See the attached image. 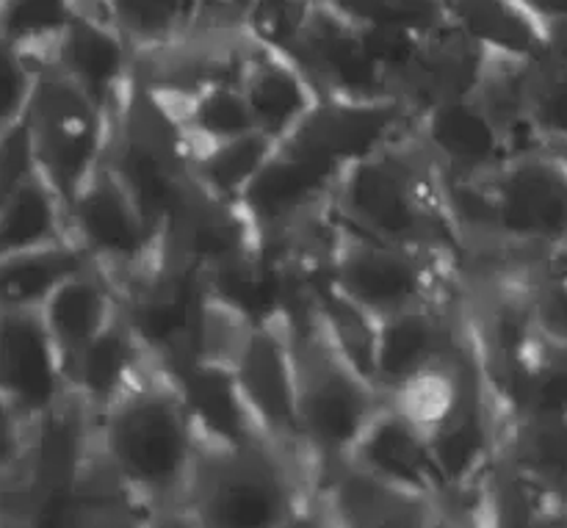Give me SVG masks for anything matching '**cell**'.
Masks as SVG:
<instances>
[{
	"instance_id": "40",
	"label": "cell",
	"mask_w": 567,
	"mask_h": 528,
	"mask_svg": "<svg viewBox=\"0 0 567 528\" xmlns=\"http://www.w3.org/2000/svg\"><path fill=\"white\" fill-rule=\"evenodd\" d=\"M37 72L33 61L22 50L0 39V131L25 116Z\"/></svg>"
},
{
	"instance_id": "20",
	"label": "cell",
	"mask_w": 567,
	"mask_h": 528,
	"mask_svg": "<svg viewBox=\"0 0 567 528\" xmlns=\"http://www.w3.org/2000/svg\"><path fill=\"white\" fill-rule=\"evenodd\" d=\"M48 64L64 72L111 116L133 83L136 50L109 20L78 11L55 42Z\"/></svg>"
},
{
	"instance_id": "6",
	"label": "cell",
	"mask_w": 567,
	"mask_h": 528,
	"mask_svg": "<svg viewBox=\"0 0 567 528\" xmlns=\"http://www.w3.org/2000/svg\"><path fill=\"white\" fill-rule=\"evenodd\" d=\"M330 282L369 319L380 321L424 304H460L463 282L419 252L369 236L343 219Z\"/></svg>"
},
{
	"instance_id": "11",
	"label": "cell",
	"mask_w": 567,
	"mask_h": 528,
	"mask_svg": "<svg viewBox=\"0 0 567 528\" xmlns=\"http://www.w3.org/2000/svg\"><path fill=\"white\" fill-rule=\"evenodd\" d=\"M227 363L241 385L260 435L271 446L280 448L313 482V487H319L321 468L299 432L297 380H293L291 343H288L286 327H247Z\"/></svg>"
},
{
	"instance_id": "9",
	"label": "cell",
	"mask_w": 567,
	"mask_h": 528,
	"mask_svg": "<svg viewBox=\"0 0 567 528\" xmlns=\"http://www.w3.org/2000/svg\"><path fill=\"white\" fill-rule=\"evenodd\" d=\"M66 227L72 241L120 293L158 260L153 225L105 161L66 208Z\"/></svg>"
},
{
	"instance_id": "30",
	"label": "cell",
	"mask_w": 567,
	"mask_h": 528,
	"mask_svg": "<svg viewBox=\"0 0 567 528\" xmlns=\"http://www.w3.org/2000/svg\"><path fill=\"white\" fill-rule=\"evenodd\" d=\"M498 457L551 496L567 487V418L520 415L504 421Z\"/></svg>"
},
{
	"instance_id": "16",
	"label": "cell",
	"mask_w": 567,
	"mask_h": 528,
	"mask_svg": "<svg viewBox=\"0 0 567 528\" xmlns=\"http://www.w3.org/2000/svg\"><path fill=\"white\" fill-rule=\"evenodd\" d=\"M258 249V236L238 203L214 197L197 180L158 230V255L199 275L236 263Z\"/></svg>"
},
{
	"instance_id": "21",
	"label": "cell",
	"mask_w": 567,
	"mask_h": 528,
	"mask_svg": "<svg viewBox=\"0 0 567 528\" xmlns=\"http://www.w3.org/2000/svg\"><path fill=\"white\" fill-rule=\"evenodd\" d=\"M238 86L252 111L255 127L275 138L277 144L302 122V116L321 97L291 55L269 48L249 31L241 70H238Z\"/></svg>"
},
{
	"instance_id": "13",
	"label": "cell",
	"mask_w": 567,
	"mask_h": 528,
	"mask_svg": "<svg viewBox=\"0 0 567 528\" xmlns=\"http://www.w3.org/2000/svg\"><path fill=\"white\" fill-rule=\"evenodd\" d=\"M70 396L64 360L42 310H0V398L22 424H33Z\"/></svg>"
},
{
	"instance_id": "24",
	"label": "cell",
	"mask_w": 567,
	"mask_h": 528,
	"mask_svg": "<svg viewBox=\"0 0 567 528\" xmlns=\"http://www.w3.org/2000/svg\"><path fill=\"white\" fill-rule=\"evenodd\" d=\"M199 432V443L244 446L266 441L247 407L241 385L225 360L197 358L172 371Z\"/></svg>"
},
{
	"instance_id": "8",
	"label": "cell",
	"mask_w": 567,
	"mask_h": 528,
	"mask_svg": "<svg viewBox=\"0 0 567 528\" xmlns=\"http://www.w3.org/2000/svg\"><path fill=\"white\" fill-rule=\"evenodd\" d=\"M487 188L504 247L543 263L567 241V166L546 144L509 155Z\"/></svg>"
},
{
	"instance_id": "31",
	"label": "cell",
	"mask_w": 567,
	"mask_h": 528,
	"mask_svg": "<svg viewBox=\"0 0 567 528\" xmlns=\"http://www.w3.org/2000/svg\"><path fill=\"white\" fill-rule=\"evenodd\" d=\"M66 238V205L39 172L0 205V255L48 247Z\"/></svg>"
},
{
	"instance_id": "18",
	"label": "cell",
	"mask_w": 567,
	"mask_h": 528,
	"mask_svg": "<svg viewBox=\"0 0 567 528\" xmlns=\"http://www.w3.org/2000/svg\"><path fill=\"white\" fill-rule=\"evenodd\" d=\"M291 55L321 97H391L380 66L369 55L360 25L316 3Z\"/></svg>"
},
{
	"instance_id": "38",
	"label": "cell",
	"mask_w": 567,
	"mask_h": 528,
	"mask_svg": "<svg viewBox=\"0 0 567 528\" xmlns=\"http://www.w3.org/2000/svg\"><path fill=\"white\" fill-rule=\"evenodd\" d=\"M363 42L374 64L380 66L382 77L388 83V94L393 97V89L399 86L404 75L413 70L421 48H424V31L399 22H380V25H363Z\"/></svg>"
},
{
	"instance_id": "26",
	"label": "cell",
	"mask_w": 567,
	"mask_h": 528,
	"mask_svg": "<svg viewBox=\"0 0 567 528\" xmlns=\"http://www.w3.org/2000/svg\"><path fill=\"white\" fill-rule=\"evenodd\" d=\"M120 308V291L97 266L78 271L55 288L53 297L42 304V315L64 360V371L111 324Z\"/></svg>"
},
{
	"instance_id": "39",
	"label": "cell",
	"mask_w": 567,
	"mask_h": 528,
	"mask_svg": "<svg viewBox=\"0 0 567 528\" xmlns=\"http://www.w3.org/2000/svg\"><path fill=\"white\" fill-rule=\"evenodd\" d=\"M526 293H529L532 319L537 332L551 341L567 343V275L543 260L526 271Z\"/></svg>"
},
{
	"instance_id": "25",
	"label": "cell",
	"mask_w": 567,
	"mask_h": 528,
	"mask_svg": "<svg viewBox=\"0 0 567 528\" xmlns=\"http://www.w3.org/2000/svg\"><path fill=\"white\" fill-rule=\"evenodd\" d=\"M150 363H153V354L147 352L138 332L120 308L111 324L66 369V382H70L72 396L94 418L109 410L122 393L131 391L133 382L144 374Z\"/></svg>"
},
{
	"instance_id": "12",
	"label": "cell",
	"mask_w": 567,
	"mask_h": 528,
	"mask_svg": "<svg viewBox=\"0 0 567 528\" xmlns=\"http://www.w3.org/2000/svg\"><path fill=\"white\" fill-rule=\"evenodd\" d=\"M415 122L419 114L396 97H319L280 147L343 172L408 138Z\"/></svg>"
},
{
	"instance_id": "45",
	"label": "cell",
	"mask_w": 567,
	"mask_h": 528,
	"mask_svg": "<svg viewBox=\"0 0 567 528\" xmlns=\"http://www.w3.org/2000/svg\"><path fill=\"white\" fill-rule=\"evenodd\" d=\"M546 263H548V266H554V269L565 271V275H567V241L563 244V247H559V249H554V252L548 255V258H546Z\"/></svg>"
},
{
	"instance_id": "36",
	"label": "cell",
	"mask_w": 567,
	"mask_h": 528,
	"mask_svg": "<svg viewBox=\"0 0 567 528\" xmlns=\"http://www.w3.org/2000/svg\"><path fill=\"white\" fill-rule=\"evenodd\" d=\"M529 122L543 144L567 142V61L543 55L529 70Z\"/></svg>"
},
{
	"instance_id": "5",
	"label": "cell",
	"mask_w": 567,
	"mask_h": 528,
	"mask_svg": "<svg viewBox=\"0 0 567 528\" xmlns=\"http://www.w3.org/2000/svg\"><path fill=\"white\" fill-rule=\"evenodd\" d=\"M192 153L177 116L133 77L125 100L111 114L103 161L133 194L155 236L194 183Z\"/></svg>"
},
{
	"instance_id": "14",
	"label": "cell",
	"mask_w": 567,
	"mask_h": 528,
	"mask_svg": "<svg viewBox=\"0 0 567 528\" xmlns=\"http://www.w3.org/2000/svg\"><path fill=\"white\" fill-rule=\"evenodd\" d=\"M341 169L277 144L258 175L241 194L238 205L255 227L258 244L277 241L299 221L336 203Z\"/></svg>"
},
{
	"instance_id": "19",
	"label": "cell",
	"mask_w": 567,
	"mask_h": 528,
	"mask_svg": "<svg viewBox=\"0 0 567 528\" xmlns=\"http://www.w3.org/2000/svg\"><path fill=\"white\" fill-rule=\"evenodd\" d=\"M415 138L435 169L454 180H487L513 155L502 127L476 97L426 108L415 122Z\"/></svg>"
},
{
	"instance_id": "22",
	"label": "cell",
	"mask_w": 567,
	"mask_h": 528,
	"mask_svg": "<svg viewBox=\"0 0 567 528\" xmlns=\"http://www.w3.org/2000/svg\"><path fill=\"white\" fill-rule=\"evenodd\" d=\"M343 459L402 490L430 498L441 509L446 485L432 454L430 437L391 404L380 410V415L371 421L369 429L360 435V441Z\"/></svg>"
},
{
	"instance_id": "7",
	"label": "cell",
	"mask_w": 567,
	"mask_h": 528,
	"mask_svg": "<svg viewBox=\"0 0 567 528\" xmlns=\"http://www.w3.org/2000/svg\"><path fill=\"white\" fill-rule=\"evenodd\" d=\"M39 175L70 208L109 147L111 116L53 64H42L25 111Z\"/></svg>"
},
{
	"instance_id": "42",
	"label": "cell",
	"mask_w": 567,
	"mask_h": 528,
	"mask_svg": "<svg viewBox=\"0 0 567 528\" xmlns=\"http://www.w3.org/2000/svg\"><path fill=\"white\" fill-rule=\"evenodd\" d=\"M255 3L258 0H208V11L199 28H244Z\"/></svg>"
},
{
	"instance_id": "37",
	"label": "cell",
	"mask_w": 567,
	"mask_h": 528,
	"mask_svg": "<svg viewBox=\"0 0 567 528\" xmlns=\"http://www.w3.org/2000/svg\"><path fill=\"white\" fill-rule=\"evenodd\" d=\"M327 9L338 11L354 25H380V22H399V25L419 28L430 33L446 22L443 0H319Z\"/></svg>"
},
{
	"instance_id": "4",
	"label": "cell",
	"mask_w": 567,
	"mask_h": 528,
	"mask_svg": "<svg viewBox=\"0 0 567 528\" xmlns=\"http://www.w3.org/2000/svg\"><path fill=\"white\" fill-rule=\"evenodd\" d=\"M282 327L291 343L299 432L324 470L352 452L388 404V396L324 330L316 313V291L305 308L282 321Z\"/></svg>"
},
{
	"instance_id": "2",
	"label": "cell",
	"mask_w": 567,
	"mask_h": 528,
	"mask_svg": "<svg viewBox=\"0 0 567 528\" xmlns=\"http://www.w3.org/2000/svg\"><path fill=\"white\" fill-rule=\"evenodd\" d=\"M336 208L358 230L424 255L463 282L465 249L443 199L441 175L415 131L347 166L338 183Z\"/></svg>"
},
{
	"instance_id": "35",
	"label": "cell",
	"mask_w": 567,
	"mask_h": 528,
	"mask_svg": "<svg viewBox=\"0 0 567 528\" xmlns=\"http://www.w3.org/2000/svg\"><path fill=\"white\" fill-rule=\"evenodd\" d=\"M520 415H559L567 418V343L537 338L529 365L509 402L507 418Z\"/></svg>"
},
{
	"instance_id": "32",
	"label": "cell",
	"mask_w": 567,
	"mask_h": 528,
	"mask_svg": "<svg viewBox=\"0 0 567 528\" xmlns=\"http://www.w3.org/2000/svg\"><path fill=\"white\" fill-rule=\"evenodd\" d=\"M275 138L260 131L208 144L192 153V175L214 197L238 203L266 158L275 153Z\"/></svg>"
},
{
	"instance_id": "27",
	"label": "cell",
	"mask_w": 567,
	"mask_h": 528,
	"mask_svg": "<svg viewBox=\"0 0 567 528\" xmlns=\"http://www.w3.org/2000/svg\"><path fill=\"white\" fill-rule=\"evenodd\" d=\"M446 20L487 53L515 59L548 55L546 28L520 0H443Z\"/></svg>"
},
{
	"instance_id": "33",
	"label": "cell",
	"mask_w": 567,
	"mask_h": 528,
	"mask_svg": "<svg viewBox=\"0 0 567 528\" xmlns=\"http://www.w3.org/2000/svg\"><path fill=\"white\" fill-rule=\"evenodd\" d=\"M175 116L186 131L192 149L258 131L238 81H219L203 89L186 105H181Z\"/></svg>"
},
{
	"instance_id": "41",
	"label": "cell",
	"mask_w": 567,
	"mask_h": 528,
	"mask_svg": "<svg viewBox=\"0 0 567 528\" xmlns=\"http://www.w3.org/2000/svg\"><path fill=\"white\" fill-rule=\"evenodd\" d=\"M39 172L33 138L22 116L14 125L0 131V205Z\"/></svg>"
},
{
	"instance_id": "17",
	"label": "cell",
	"mask_w": 567,
	"mask_h": 528,
	"mask_svg": "<svg viewBox=\"0 0 567 528\" xmlns=\"http://www.w3.org/2000/svg\"><path fill=\"white\" fill-rule=\"evenodd\" d=\"M468 349L463 304H424L380 319L374 327L371 376L388 393L421 371Z\"/></svg>"
},
{
	"instance_id": "3",
	"label": "cell",
	"mask_w": 567,
	"mask_h": 528,
	"mask_svg": "<svg viewBox=\"0 0 567 528\" xmlns=\"http://www.w3.org/2000/svg\"><path fill=\"white\" fill-rule=\"evenodd\" d=\"M319 526L316 487L269 441L199 443L186 498V528Z\"/></svg>"
},
{
	"instance_id": "43",
	"label": "cell",
	"mask_w": 567,
	"mask_h": 528,
	"mask_svg": "<svg viewBox=\"0 0 567 528\" xmlns=\"http://www.w3.org/2000/svg\"><path fill=\"white\" fill-rule=\"evenodd\" d=\"M520 3L529 9V14L535 17L546 31L567 22V0H520Z\"/></svg>"
},
{
	"instance_id": "10",
	"label": "cell",
	"mask_w": 567,
	"mask_h": 528,
	"mask_svg": "<svg viewBox=\"0 0 567 528\" xmlns=\"http://www.w3.org/2000/svg\"><path fill=\"white\" fill-rule=\"evenodd\" d=\"M120 299L122 313L164 369L175 371L203 354L208 288L197 269L158 255Z\"/></svg>"
},
{
	"instance_id": "23",
	"label": "cell",
	"mask_w": 567,
	"mask_h": 528,
	"mask_svg": "<svg viewBox=\"0 0 567 528\" xmlns=\"http://www.w3.org/2000/svg\"><path fill=\"white\" fill-rule=\"evenodd\" d=\"M485 61L487 50L446 20L426 33L413 70L399 81L393 97L402 100L419 116L446 100L474 97L485 72Z\"/></svg>"
},
{
	"instance_id": "34",
	"label": "cell",
	"mask_w": 567,
	"mask_h": 528,
	"mask_svg": "<svg viewBox=\"0 0 567 528\" xmlns=\"http://www.w3.org/2000/svg\"><path fill=\"white\" fill-rule=\"evenodd\" d=\"M75 14V0H0V39L22 50L39 70Z\"/></svg>"
},
{
	"instance_id": "46",
	"label": "cell",
	"mask_w": 567,
	"mask_h": 528,
	"mask_svg": "<svg viewBox=\"0 0 567 528\" xmlns=\"http://www.w3.org/2000/svg\"><path fill=\"white\" fill-rule=\"evenodd\" d=\"M546 147L567 166V142H546Z\"/></svg>"
},
{
	"instance_id": "44",
	"label": "cell",
	"mask_w": 567,
	"mask_h": 528,
	"mask_svg": "<svg viewBox=\"0 0 567 528\" xmlns=\"http://www.w3.org/2000/svg\"><path fill=\"white\" fill-rule=\"evenodd\" d=\"M546 37H548V53L567 61V22H565V25L548 28Z\"/></svg>"
},
{
	"instance_id": "28",
	"label": "cell",
	"mask_w": 567,
	"mask_h": 528,
	"mask_svg": "<svg viewBox=\"0 0 567 528\" xmlns=\"http://www.w3.org/2000/svg\"><path fill=\"white\" fill-rule=\"evenodd\" d=\"M92 260L72 238L0 255V310H42L55 288Z\"/></svg>"
},
{
	"instance_id": "1",
	"label": "cell",
	"mask_w": 567,
	"mask_h": 528,
	"mask_svg": "<svg viewBox=\"0 0 567 528\" xmlns=\"http://www.w3.org/2000/svg\"><path fill=\"white\" fill-rule=\"evenodd\" d=\"M94 454L138 498L153 526L186 528L199 432L175 374L153 358L109 410L92 418Z\"/></svg>"
},
{
	"instance_id": "15",
	"label": "cell",
	"mask_w": 567,
	"mask_h": 528,
	"mask_svg": "<svg viewBox=\"0 0 567 528\" xmlns=\"http://www.w3.org/2000/svg\"><path fill=\"white\" fill-rule=\"evenodd\" d=\"M319 526L332 528H437L435 501L402 490L349 459L327 465L316 487Z\"/></svg>"
},
{
	"instance_id": "29",
	"label": "cell",
	"mask_w": 567,
	"mask_h": 528,
	"mask_svg": "<svg viewBox=\"0 0 567 528\" xmlns=\"http://www.w3.org/2000/svg\"><path fill=\"white\" fill-rule=\"evenodd\" d=\"M75 6L109 20L136 53L197 31L208 11V0H75Z\"/></svg>"
}]
</instances>
